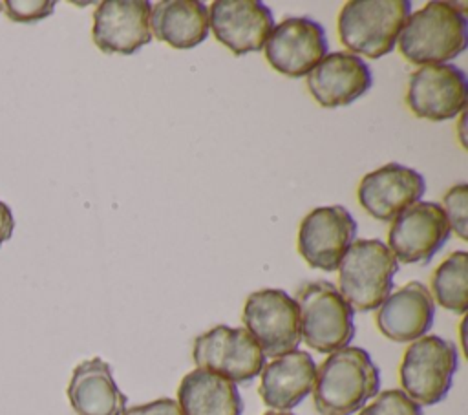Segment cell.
<instances>
[{"mask_svg": "<svg viewBox=\"0 0 468 415\" xmlns=\"http://www.w3.org/2000/svg\"><path fill=\"white\" fill-rule=\"evenodd\" d=\"M0 11H2V2H0Z\"/></svg>", "mask_w": 468, "mask_h": 415, "instance_id": "cell-30", "label": "cell"}, {"mask_svg": "<svg viewBox=\"0 0 468 415\" xmlns=\"http://www.w3.org/2000/svg\"><path fill=\"white\" fill-rule=\"evenodd\" d=\"M466 203H468V185L466 183H457L452 188H448V192L442 196V210L446 216V221L450 225V230L453 229V232L461 238L466 239L468 232H466Z\"/></svg>", "mask_w": 468, "mask_h": 415, "instance_id": "cell-24", "label": "cell"}, {"mask_svg": "<svg viewBox=\"0 0 468 415\" xmlns=\"http://www.w3.org/2000/svg\"><path fill=\"white\" fill-rule=\"evenodd\" d=\"M272 27L271 9L258 0H216L208 7V29L238 57L260 51Z\"/></svg>", "mask_w": 468, "mask_h": 415, "instance_id": "cell-13", "label": "cell"}, {"mask_svg": "<svg viewBox=\"0 0 468 415\" xmlns=\"http://www.w3.org/2000/svg\"><path fill=\"white\" fill-rule=\"evenodd\" d=\"M260 377L258 391L263 404L276 411H287L313 391L316 364L307 351L294 349L265 364Z\"/></svg>", "mask_w": 468, "mask_h": 415, "instance_id": "cell-18", "label": "cell"}, {"mask_svg": "<svg viewBox=\"0 0 468 415\" xmlns=\"http://www.w3.org/2000/svg\"><path fill=\"white\" fill-rule=\"evenodd\" d=\"M397 42L411 64H446L466 49L468 20L455 4L428 2L410 13Z\"/></svg>", "mask_w": 468, "mask_h": 415, "instance_id": "cell-2", "label": "cell"}, {"mask_svg": "<svg viewBox=\"0 0 468 415\" xmlns=\"http://www.w3.org/2000/svg\"><path fill=\"white\" fill-rule=\"evenodd\" d=\"M263 415H292V413H289V411H276V410H272V411H265Z\"/></svg>", "mask_w": 468, "mask_h": 415, "instance_id": "cell-29", "label": "cell"}, {"mask_svg": "<svg viewBox=\"0 0 468 415\" xmlns=\"http://www.w3.org/2000/svg\"><path fill=\"white\" fill-rule=\"evenodd\" d=\"M358 415H422V411L402 389H386L377 393V399L364 406Z\"/></svg>", "mask_w": 468, "mask_h": 415, "instance_id": "cell-23", "label": "cell"}, {"mask_svg": "<svg viewBox=\"0 0 468 415\" xmlns=\"http://www.w3.org/2000/svg\"><path fill=\"white\" fill-rule=\"evenodd\" d=\"M466 99V75L453 64L420 66L408 79L406 104L420 119H453L464 110Z\"/></svg>", "mask_w": 468, "mask_h": 415, "instance_id": "cell-11", "label": "cell"}, {"mask_svg": "<svg viewBox=\"0 0 468 415\" xmlns=\"http://www.w3.org/2000/svg\"><path fill=\"white\" fill-rule=\"evenodd\" d=\"M373 75L366 60L349 51L327 53L309 73L307 88L324 108H340L369 91Z\"/></svg>", "mask_w": 468, "mask_h": 415, "instance_id": "cell-16", "label": "cell"}, {"mask_svg": "<svg viewBox=\"0 0 468 415\" xmlns=\"http://www.w3.org/2000/svg\"><path fill=\"white\" fill-rule=\"evenodd\" d=\"M327 55L322 24L307 16H291L272 27L265 42V59L280 73L298 79Z\"/></svg>", "mask_w": 468, "mask_h": 415, "instance_id": "cell-12", "label": "cell"}, {"mask_svg": "<svg viewBox=\"0 0 468 415\" xmlns=\"http://www.w3.org/2000/svg\"><path fill=\"white\" fill-rule=\"evenodd\" d=\"M444 210L433 201H417L404 208L391 223L388 249L397 261L430 263L450 238Z\"/></svg>", "mask_w": 468, "mask_h": 415, "instance_id": "cell-10", "label": "cell"}, {"mask_svg": "<svg viewBox=\"0 0 468 415\" xmlns=\"http://www.w3.org/2000/svg\"><path fill=\"white\" fill-rule=\"evenodd\" d=\"M122 415H183L177 400L174 399H157L146 404H139V406H132L126 408L122 411Z\"/></svg>", "mask_w": 468, "mask_h": 415, "instance_id": "cell-26", "label": "cell"}, {"mask_svg": "<svg viewBox=\"0 0 468 415\" xmlns=\"http://www.w3.org/2000/svg\"><path fill=\"white\" fill-rule=\"evenodd\" d=\"M150 31L176 49H190L208 37V7L197 0H161L152 5Z\"/></svg>", "mask_w": 468, "mask_h": 415, "instance_id": "cell-20", "label": "cell"}, {"mask_svg": "<svg viewBox=\"0 0 468 415\" xmlns=\"http://www.w3.org/2000/svg\"><path fill=\"white\" fill-rule=\"evenodd\" d=\"M380 389V371L362 347L346 346L316 367L314 408L324 415H351Z\"/></svg>", "mask_w": 468, "mask_h": 415, "instance_id": "cell-1", "label": "cell"}, {"mask_svg": "<svg viewBox=\"0 0 468 415\" xmlns=\"http://www.w3.org/2000/svg\"><path fill=\"white\" fill-rule=\"evenodd\" d=\"M463 128H464V117H461V121H459V124H457V130H459V141H461V144L466 146V141H464V137H463Z\"/></svg>", "mask_w": 468, "mask_h": 415, "instance_id": "cell-28", "label": "cell"}, {"mask_svg": "<svg viewBox=\"0 0 468 415\" xmlns=\"http://www.w3.org/2000/svg\"><path fill=\"white\" fill-rule=\"evenodd\" d=\"M13 229H15L13 212H11V208L0 199V245L11 238Z\"/></svg>", "mask_w": 468, "mask_h": 415, "instance_id": "cell-27", "label": "cell"}, {"mask_svg": "<svg viewBox=\"0 0 468 415\" xmlns=\"http://www.w3.org/2000/svg\"><path fill=\"white\" fill-rule=\"evenodd\" d=\"M55 9L51 0H5L2 2V11L5 16L18 24H33L49 16Z\"/></svg>", "mask_w": 468, "mask_h": 415, "instance_id": "cell-25", "label": "cell"}, {"mask_svg": "<svg viewBox=\"0 0 468 415\" xmlns=\"http://www.w3.org/2000/svg\"><path fill=\"white\" fill-rule=\"evenodd\" d=\"M66 393L77 415H122L128 402L110 364L99 356L75 366Z\"/></svg>", "mask_w": 468, "mask_h": 415, "instance_id": "cell-19", "label": "cell"}, {"mask_svg": "<svg viewBox=\"0 0 468 415\" xmlns=\"http://www.w3.org/2000/svg\"><path fill=\"white\" fill-rule=\"evenodd\" d=\"M431 293L441 307L464 314L468 309V254L452 252L431 276Z\"/></svg>", "mask_w": 468, "mask_h": 415, "instance_id": "cell-22", "label": "cell"}, {"mask_svg": "<svg viewBox=\"0 0 468 415\" xmlns=\"http://www.w3.org/2000/svg\"><path fill=\"white\" fill-rule=\"evenodd\" d=\"M243 324L265 356L287 355L302 340L296 300L282 289L249 294L243 305Z\"/></svg>", "mask_w": 468, "mask_h": 415, "instance_id": "cell-8", "label": "cell"}, {"mask_svg": "<svg viewBox=\"0 0 468 415\" xmlns=\"http://www.w3.org/2000/svg\"><path fill=\"white\" fill-rule=\"evenodd\" d=\"M377 309V327L393 342L419 340L430 331L435 316L431 293L420 282H410L389 293Z\"/></svg>", "mask_w": 468, "mask_h": 415, "instance_id": "cell-17", "label": "cell"}, {"mask_svg": "<svg viewBox=\"0 0 468 415\" xmlns=\"http://www.w3.org/2000/svg\"><path fill=\"white\" fill-rule=\"evenodd\" d=\"M192 358L199 369L212 371L234 384L254 380L263 366L265 355L245 327L216 325L194 340Z\"/></svg>", "mask_w": 468, "mask_h": 415, "instance_id": "cell-7", "label": "cell"}, {"mask_svg": "<svg viewBox=\"0 0 468 415\" xmlns=\"http://www.w3.org/2000/svg\"><path fill=\"white\" fill-rule=\"evenodd\" d=\"M399 261L380 239H356L338 265V293L353 311H373L391 293Z\"/></svg>", "mask_w": 468, "mask_h": 415, "instance_id": "cell-4", "label": "cell"}, {"mask_svg": "<svg viewBox=\"0 0 468 415\" xmlns=\"http://www.w3.org/2000/svg\"><path fill=\"white\" fill-rule=\"evenodd\" d=\"M356 219L342 205L318 207L300 223L298 252L309 267L336 271L356 238Z\"/></svg>", "mask_w": 468, "mask_h": 415, "instance_id": "cell-9", "label": "cell"}, {"mask_svg": "<svg viewBox=\"0 0 468 415\" xmlns=\"http://www.w3.org/2000/svg\"><path fill=\"white\" fill-rule=\"evenodd\" d=\"M457 366L453 342L439 335H424L404 351L399 367L402 391L419 406L439 404L452 388Z\"/></svg>", "mask_w": 468, "mask_h": 415, "instance_id": "cell-6", "label": "cell"}, {"mask_svg": "<svg viewBox=\"0 0 468 415\" xmlns=\"http://www.w3.org/2000/svg\"><path fill=\"white\" fill-rule=\"evenodd\" d=\"M152 4L146 0H106L93 11L91 37L102 53L132 55L152 40Z\"/></svg>", "mask_w": 468, "mask_h": 415, "instance_id": "cell-14", "label": "cell"}, {"mask_svg": "<svg viewBox=\"0 0 468 415\" xmlns=\"http://www.w3.org/2000/svg\"><path fill=\"white\" fill-rule=\"evenodd\" d=\"M426 181L417 170L388 163L366 174L358 185V203L375 219L393 221L404 208L420 201Z\"/></svg>", "mask_w": 468, "mask_h": 415, "instance_id": "cell-15", "label": "cell"}, {"mask_svg": "<svg viewBox=\"0 0 468 415\" xmlns=\"http://www.w3.org/2000/svg\"><path fill=\"white\" fill-rule=\"evenodd\" d=\"M183 415H241L243 400L234 382L207 369H192L177 388Z\"/></svg>", "mask_w": 468, "mask_h": 415, "instance_id": "cell-21", "label": "cell"}, {"mask_svg": "<svg viewBox=\"0 0 468 415\" xmlns=\"http://www.w3.org/2000/svg\"><path fill=\"white\" fill-rule=\"evenodd\" d=\"M300 335L318 353H333L355 336V311L325 280L303 283L296 294Z\"/></svg>", "mask_w": 468, "mask_h": 415, "instance_id": "cell-5", "label": "cell"}, {"mask_svg": "<svg viewBox=\"0 0 468 415\" xmlns=\"http://www.w3.org/2000/svg\"><path fill=\"white\" fill-rule=\"evenodd\" d=\"M411 13L408 0H351L338 15V35L349 53L380 59L393 51Z\"/></svg>", "mask_w": 468, "mask_h": 415, "instance_id": "cell-3", "label": "cell"}]
</instances>
